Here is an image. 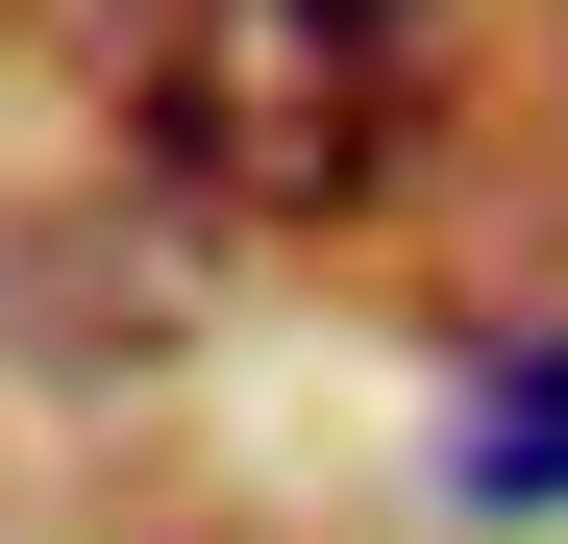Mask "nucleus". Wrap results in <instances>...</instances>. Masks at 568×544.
Here are the masks:
<instances>
[{"label": "nucleus", "instance_id": "obj_1", "mask_svg": "<svg viewBox=\"0 0 568 544\" xmlns=\"http://www.w3.org/2000/svg\"><path fill=\"white\" fill-rule=\"evenodd\" d=\"M396 124H420V50L322 26V0H199V26L149 50V173L199 223H371Z\"/></svg>", "mask_w": 568, "mask_h": 544}, {"label": "nucleus", "instance_id": "obj_2", "mask_svg": "<svg viewBox=\"0 0 568 544\" xmlns=\"http://www.w3.org/2000/svg\"><path fill=\"white\" fill-rule=\"evenodd\" d=\"M445 471H469V520H544V495H568V346H519V372H495V421H469Z\"/></svg>", "mask_w": 568, "mask_h": 544}, {"label": "nucleus", "instance_id": "obj_3", "mask_svg": "<svg viewBox=\"0 0 568 544\" xmlns=\"http://www.w3.org/2000/svg\"><path fill=\"white\" fill-rule=\"evenodd\" d=\"M322 26H420V0H322Z\"/></svg>", "mask_w": 568, "mask_h": 544}]
</instances>
